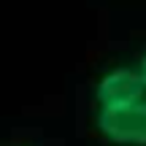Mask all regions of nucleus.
<instances>
[{"instance_id": "obj_1", "label": "nucleus", "mask_w": 146, "mask_h": 146, "mask_svg": "<svg viewBox=\"0 0 146 146\" xmlns=\"http://www.w3.org/2000/svg\"><path fill=\"white\" fill-rule=\"evenodd\" d=\"M92 130L108 146H146V95L92 108Z\"/></svg>"}, {"instance_id": "obj_2", "label": "nucleus", "mask_w": 146, "mask_h": 146, "mask_svg": "<svg viewBox=\"0 0 146 146\" xmlns=\"http://www.w3.org/2000/svg\"><path fill=\"white\" fill-rule=\"evenodd\" d=\"M146 95V84L141 81L135 65H111L95 78L92 84V108L98 106H111L122 100H135Z\"/></svg>"}, {"instance_id": "obj_3", "label": "nucleus", "mask_w": 146, "mask_h": 146, "mask_svg": "<svg viewBox=\"0 0 146 146\" xmlns=\"http://www.w3.org/2000/svg\"><path fill=\"white\" fill-rule=\"evenodd\" d=\"M135 70H138V76H141V81L146 84V46L141 49V54H138V60H135Z\"/></svg>"}, {"instance_id": "obj_4", "label": "nucleus", "mask_w": 146, "mask_h": 146, "mask_svg": "<svg viewBox=\"0 0 146 146\" xmlns=\"http://www.w3.org/2000/svg\"><path fill=\"white\" fill-rule=\"evenodd\" d=\"M14 146H30V143H14Z\"/></svg>"}]
</instances>
